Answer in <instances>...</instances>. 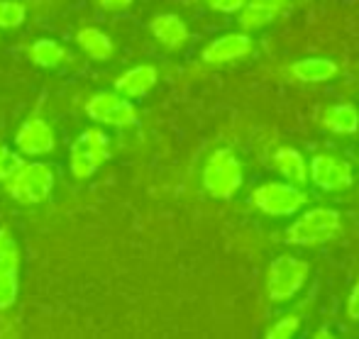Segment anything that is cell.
I'll return each instance as SVG.
<instances>
[{
	"label": "cell",
	"mask_w": 359,
	"mask_h": 339,
	"mask_svg": "<svg viewBox=\"0 0 359 339\" xmlns=\"http://www.w3.org/2000/svg\"><path fill=\"white\" fill-rule=\"evenodd\" d=\"M54 169L42 161H25L8 181L5 191L13 200L22 205H39L52 195L54 191Z\"/></svg>",
	"instance_id": "1"
},
{
	"label": "cell",
	"mask_w": 359,
	"mask_h": 339,
	"mask_svg": "<svg viewBox=\"0 0 359 339\" xmlns=\"http://www.w3.org/2000/svg\"><path fill=\"white\" fill-rule=\"evenodd\" d=\"M110 159V137L103 130H86L74 139L69 151V169L74 179L86 181Z\"/></svg>",
	"instance_id": "2"
},
{
	"label": "cell",
	"mask_w": 359,
	"mask_h": 339,
	"mask_svg": "<svg viewBox=\"0 0 359 339\" xmlns=\"http://www.w3.org/2000/svg\"><path fill=\"white\" fill-rule=\"evenodd\" d=\"M242 164L230 149H215L203 169V188L217 200H230L242 186Z\"/></svg>",
	"instance_id": "3"
},
{
	"label": "cell",
	"mask_w": 359,
	"mask_h": 339,
	"mask_svg": "<svg viewBox=\"0 0 359 339\" xmlns=\"http://www.w3.org/2000/svg\"><path fill=\"white\" fill-rule=\"evenodd\" d=\"M337 232H340V212L330 210V207H316L288 227L286 242L298 247H316L330 242Z\"/></svg>",
	"instance_id": "4"
},
{
	"label": "cell",
	"mask_w": 359,
	"mask_h": 339,
	"mask_svg": "<svg viewBox=\"0 0 359 339\" xmlns=\"http://www.w3.org/2000/svg\"><path fill=\"white\" fill-rule=\"evenodd\" d=\"M86 115L93 123L108 127H133L140 123L137 108L130 98L120 95L118 90H100L86 100Z\"/></svg>",
	"instance_id": "5"
},
{
	"label": "cell",
	"mask_w": 359,
	"mask_h": 339,
	"mask_svg": "<svg viewBox=\"0 0 359 339\" xmlns=\"http://www.w3.org/2000/svg\"><path fill=\"white\" fill-rule=\"evenodd\" d=\"M308 264L298 256L284 254V256H276L269 266V298L274 303H284L288 298H293L298 291L303 288L308 278Z\"/></svg>",
	"instance_id": "6"
},
{
	"label": "cell",
	"mask_w": 359,
	"mask_h": 339,
	"mask_svg": "<svg viewBox=\"0 0 359 339\" xmlns=\"http://www.w3.org/2000/svg\"><path fill=\"white\" fill-rule=\"evenodd\" d=\"M308 195L301 188L288 184H262L259 188L252 193V203L257 210H262L264 215L274 217H286L298 212L306 205Z\"/></svg>",
	"instance_id": "7"
},
{
	"label": "cell",
	"mask_w": 359,
	"mask_h": 339,
	"mask_svg": "<svg viewBox=\"0 0 359 339\" xmlns=\"http://www.w3.org/2000/svg\"><path fill=\"white\" fill-rule=\"evenodd\" d=\"M20 293V247L10 230L0 227V310H10Z\"/></svg>",
	"instance_id": "8"
},
{
	"label": "cell",
	"mask_w": 359,
	"mask_h": 339,
	"mask_svg": "<svg viewBox=\"0 0 359 339\" xmlns=\"http://www.w3.org/2000/svg\"><path fill=\"white\" fill-rule=\"evenodd\" d=\"M15 149L22 156H44L57 149V134L42 118H27L15 132Z\"/></svg>",
	"instance_id": "9"
},
{
	"label": "cell",
	"mask_w": 359,
	"mask_h": 339,
	"mask_svg": "<svg viewBox=\"0 0 359 339\" xmlns=\"http://www.w3.org/2000/svg\"><path fill=\"white\" fill-rule=\"evenodd\" d=\"M308 176L320 191L335 193L352 186V169L347 161L337 159L332 154H318L308 166Z\"/></svg>",
	"instance_id": "10"
},
{
	"label": "cell",
	"mask_w": 359,
	"mask_h": 339,
	"mask_svg": "<svg viewBox=\"0 0 359 339\" xmlns=\"http://www.w3.org/2000/svg\"><path fill=\"white\" fill-rule=\"evenodd\" d=\"M252 52V39L247 34H225L217 37L208 47L203 49V62L205 64H230L237 59L250 57Z\"/></svg>",
	"instance_id": "11"
},
{
	"label": "cell",
	"mask_w": 359,
	"mask_h": 339,
	"mask_svg": "<svg viewBox=\"0 0 359 339\" xmlns=\"http://www.w3.org/2000/svg\"><path fill=\"white\" fill-rule=\"evenodd\" d=\"M156 81H159L156 69L151 67V64H140V67L128 69L123 76L115 78V90H118L120 95H125V98L137 100V98H144V95L154 88Z\"/></svg>",
	"instance_id": "12"
},
{
	"label": "cell",
	"mask_w": 359,
	"mask_h": 339,
	"mask_svg": "<svg viewBox=\"0 0 359 339\" xmlns=\"http://www.w3.org/2000/svg\"><path fill=\"white\" fill-rule=\"evenodd\" d=\"M149 32L154 34V39L166 49H181L189 42V27L186 22L174 13H161L156 18H151L149 22Z\"/></svg>",
	"instance_id": "13"
},
{
	"label": "cell",
	"mask_w": 359,
	"mask_h": 339,
	"mask_svg": "<svg viewBox=\"0 0 359 339\" xmlns=\"http://www.w3.org/2000/svg\"><path fill=\"white\" fill-rule=\"evenodd\" d=\"M76 44L81 47V52L93 62H108L115 54V44L103 29L98 27H81L76 32Z\"/></svg>",
	"instance_id": "14"
},
{
	"label": "cell",
	"mask_w": 359,
	"mask_h": 339,
	"mask_svg": "<svg viewBox=\"0 0 359 339\" xmlns=\"http://www.w3.org/2000/svg\"><path fill=\"white\" fill-rule=\"evenodd\" d=\"M293 78L303 81V83H323V81H330L332 76H337V67L330 59H320V57H311V59H301L291 67Z\"/></svg>",
	"instance_id": "15"
},
{
	"label": "cell",
	"mask_w": 359,
	"mask_h": 339,
	"mask_svg": "<svg viewBox=\"0 0 359 339\" xmlns=\"http://www.w3.org/2000/svg\"><path fill=\"white\" fill-rule=\"evenodd\" d=\"M323 125L335 134H355L359 130V113L352 103L332 105L323 115Z\"/></svg>",
	"instance_id": "16"
},
{
	"label": "cell",
	"mask_w": 359,
	"mask_h": 339,
	"mask_svg": "<svg viewBox=\"0 0 359 339\" xmlns=\"http://www.w3.org/2000/svg\"><path fill=\"white\" fill-rule=\"evenodd\" d=\"M274 166L279 169L281 176H286V181H293V184H306L308 181L306 159L301 156V151L291 149V146H284V149L276 151Z\"/></svg>",
	"instance_id": "17"
},
{
	"label": "cell",
	"mask_w": 359,
	"mask_h": 339,
	"mask_svg": "<svg viewBox=\"0 0 359 339\" xmlns=\"http://www.w3.org/2000/svg\"><path fill=\"white\" fill-rule=\"evenodd\" d=\"M67 59V49L54 39H37L29 47V62L39 69H57Z\"/></svg>",
	"instance_id": "18"
},
{
	"label": "cell",
	"mask_w": 359,
	"mask_h": 339,
	"mask_svg": "<svg viewBox=\"0 0 359 339\" xmlns=\"http://www.w3.org/2000/svg\"><path fill=\"white\" fill-rule=\"evenodd\" d=\"M27 18V8L20 0H0V29L22 27Z\"/></svg>",
	"instance_id": "19"
},
{
	"label": "cell",
	"mask_w": 359,
	"mask_h": 339,
	"mask_svg": "<svg viewBox=\"0 0 359 339\" xmlns=\"http://www.w3.org/2000/svg\"><path fill=\"white\" fill-rule=\"evenodd\" d=\"M22 164H25V159L20 151H13L5 144H0V184H5Z\"/></svg>",
	"instance_id": "20"
},
{
	"label": "cell",
	"mask_w": 359,
	"mask_h": 339,
	"mask_svg": "<svg viewBox=\"0 0 359 339\" xmlns=\"http://www.w3.org/2000/svg\"><path fill=\"white\" fill-rule=\"evenodd\" d=\"M298 327H301V320H298L296 315L281 317V320L276 322V325L271 327L269 332H266V337H269V339H286V337H293V335L298 332Z\"/></svg>",
	"instance_id": "21"
},
{
	"label": "cell",
	"mask_w": 359,
	"mask_h": 339,
	"mask_svg": "<svg viewBox=\"0 0 359 339\" xmlns=\"http://www.w3.org/2000/svg\"><path fill=\"white\" fill-rule=\"evenodd\" d=\"M245 5L257 8V10H264V13H269L271 18H279L281 10L288 8V0H247Z\"/></svg>",
	"instance_id": "22"
},
{
	"label": "cell",
	"mask_w": 359,
	"mask_h": 339,
	"mask_svg": "<svg viewBox=\"0 0 359 339\" xmlns=\"http://www.w3.org/2000/svg\"><path fill=\"white\" fill-rule=\"evenodd\" d=\"M203 3H208V8H213L215 13H240L247 0H203Z\"/></svg>",
	"instance_id": "23"
},
{
	"label": "cell",
	"mask_w": 359,
	"mask_h": 339,
	"mask_svg": "<svg viewBox=\"0 0 359 339\" xmlns=\"http://www.w3.org/2000/svg\"><path fill=\"white\" fill-rule=\"evenodd\" d=\"M100 10H108V13H120V10H128L133 5V0H93Z\"/></svg>",
	"instance_id": "24"
},
{
	"label": "cell",
	"mask_w": 359,
	"mask_h": 339,
	"mask_svg": "<svg viewBox=\"0 0 359 339\" xmlns=\"http://www.w3.org/2000/svg\"><path fill=\"white\" fill-rule=\"evenodd\" d=\"M347 315H350V320L359 322V283L352 288V293H350V300H347Z\"/></svg>",
	"instance_id": "25"
}]
</instances>
